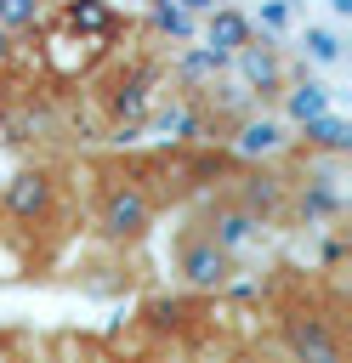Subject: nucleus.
<instances>
[{"label": "nucleus", "mask_w": 352, "mask_h": 363, "mask_svg": "<svg viewBox=\"0 0 352 363\" xmlns=\"http://www.w3.org/2000/svg\"><path fill=\"white\" fill-rule=\"evenodd\" d=\"M79 233V170L68 159H23L0 182V244L45 267Z\"/></svg>", "instance_id": "nucleus-1"}, {"label": "nucleus", "mask_w": 352, "mask_h": 363, "mask_svg": "<svg viewBox=\"0 0 352 363\" xmlns=\"http://www.w3.org/2000/svg\"><path fill=\"white\" fill-rule=\"evenodd\" d=\"M74 170H79V227H91V238L108 250L148 244L165 210L136 182L125 153H74Z\"/></svg>", "instance_id": "nucleus-2"}, {"label": "nucleus", "mask_w": 352, "mask_h": 363, "mask_svg": "<svg viewBox=\"0 0 352 363\" xmlns=\"http://www.w3.org/2000/svg\"><path fill=\"white\" fill-rule=\"evenodd\" d=\"M278 340L290 352V363H346V335H341V312L307 301H284L278 306Z\"/></svg>", "instance_id": "nucleus-3"}, {"label": "nucleus", "mask_w": 352, "mask_h": 363, "mask_svg": "<svg viewBox=\"0 0 352 363\" xmlns=\"http://www.w3.org/2000/svg\"><path fill=\"white\" fill-rule=\"evenodd\" d=\"M170 272H176L187 289L216 295V289H227V284L238 278V255L221 250L193 216H182V227H176V238H170Z\"/></svg>", "instance_id": "nucleus-4"}, {"label": "nucleus", "mask_w": 352, "mask_h": 363, "mask_svg": "<svg viewBox=\"0 0 352 363\" xmlns=\"http://www.w3.org/2000/svg\"><path fill=\"white\" fill-rule=\"evenodd\" d=\"M57 0H0V28H11L17 40H34V28L45 23Z\"/></svg>", "instance_id": "nucleus-6"}, {"label": "nucleus", "mask_w": 352, "mask_h": 363, "mask_svg": "<svg viewBox=\"0 0 352 363\" xmlns=\"http://www.w3.org/2000/svg\"><path fill=\"white\" fill-rule=\"evenodd\" d=\"M233 68H238V79H244V91H250V102L261 108H273V102H284L290 96V85H295V68H290V57H284V45L278 40H267V34H250L238 51H233Z\"/></svg>", "instance_id": "nucleus-5"}, {"label": "nucleus", "mask_w": 352, "mask_h": 363, "mask_svg": "<svg viewBox=\"0 0 352 363\" xmlns=\"http://www.w3.org/2000/svg\"><path fill=\"white\" fill-rule=\"evenodd\" d=\"M210 40H221V45H227V51H238V45H244V40H250V23H244V17H238V11H221V17H216V23H210Z\"/></svg>", "instance_id": "nucleus-7"}, {"label": "nucleus", "mask_w": 352, "mask_h": 363, "mask_svg": "<svg viewBox=\"0 0 352 363\" xmlns=\"http://www.w3.org/2000/svg\"><path fill=\"white\" fill-rule=\"evenodd\" d=\"M28 57H34V51H28V45H23L11 28H0V79H6V74H17Z\"/></svg>", "instance_id": "nucleus-8"}]
</instances>
